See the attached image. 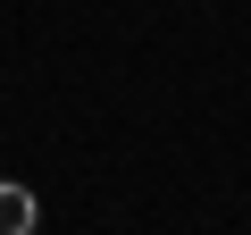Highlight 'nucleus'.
I'll use <instances>...</instances> for the list:
<instances>
[{
	"label": "nucleus",
	"instance_id": "nucleus-1",
	"mask_svg": "<svg viewBox=\"0 0 251 235\" xmlns=\"http://www.w3.org/2000/svg\"><path fill=\"white\" fill-rule=\"evenodd\" d=\"M34 218H42V210H34V193H25L17 176H0V235H25Z\"/></svg>",
	"mask_w": 251,
	"mask_h": 235
}]
</instances>
